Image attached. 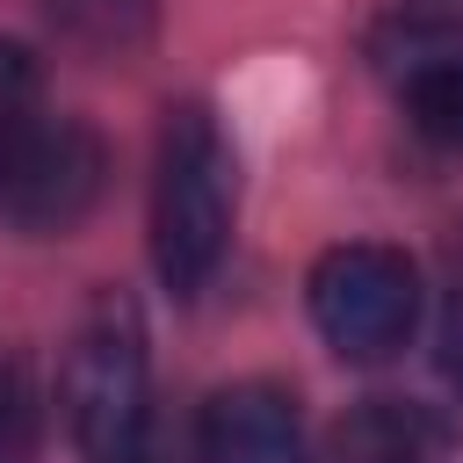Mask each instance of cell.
Returning a JSON list of instances; mask_svg holds the SVG:
<instances>
[{"label":"cell","instance_id":"1","mask_svg":"<svg viewBox=\"0 0 463 463\" xmlns=\"http://www.w3.org/2000/svg\"><path fill=\"white\" fill-rule=\"evenodd\" d=\"M58 405H65L72 441L94 463H145V441H152V369H145V318H137L130 297L101 289L87 304V318L72 326V347H65Z\"/></svg>","mask_w":463,"mask_h":463},{"label":"cell","instance_id":"2","mask_svg":"<svg viewBox=\"0 0 463 463\" xmlns=\"http://www.w3.org/2000/svg\"><path fill=\"white\" fill-rule=\"evenodd\" d=\"M232 239V145L210 109H174L152 181V260L174 297H195Z\"/></svg>","mask_w":463,"mask_h":463},{"label":"cell","instance_id":"3","mask_svg":"<svg viewBox=\"0 0 463 463\" xmlns=\"http://www.w3.org/2000/svg\"><path fill=\"white\" fill-rule=\"evenodd\" d=\"M311 318L326 333L333 354L347 362H383L412 340V318H420V275L398 246H376V239H354V246H333L318 268H311Z\"/></svg>","mask_w":463,"mask_h":463},{"label":"cell","instance_id":"4","mask_svg":"<svg viewBox=\"0 0 463 463\" xmlns=\"http://www.w3.org/2000/svg\"><path fill=\"white\" fill-rule=\"evenodd\" d=\"M101 181H109V145L94 137V123L80 116L29 123L22 145L0 159V217L29 239L72 232L101 203Z\"/></svg>","mask_w":463,"mask_h":463},{"label":"cell","instance_id":"5","mask_svg":"<svg viewBox=\"0 0 463 463\" xmlns=\"http://www.w3.org/2000/svg\"><path fill=\"white\" fill-rule=\"evenodd\" d=\"M203 463H304V420L282 383H224L195 420Z\"/></svg>","mask_w":463,"mask_h":463},{"label":"cell","instance_id":"6","mask_svg":"<svg viewBox=\"0 0 463 463\" xmlns=\"http://www.w3.org/2000/svg\"><path fill=\"white\" fill-rule=\"evenodd\" d=\"M43 14L80 58H130L159 29V0H43Z\"/></svg>","mask_w":463,"mask_h":463},{"label":"cell","instance_id":"7","mask_svg":"<svg viewBox=\"0 0 463 463\" xmlns=\"http://www.w3.org/2000/svg\"><path fill=\"white\" fill-rule=\"evenodd\" d=\"M434 427L412 405H362L333 434V463H434Z\"/></svg>","mask_w":463,"mask_h":463},{"label":"cell","instance_id":"8","mask_svg":"<svg viewBox=\"0 0 463 463\" xmlns=\"http://www.w3.org/2000/svg\"><path fill=\"white\" fill-rule=\"evenodd\" d=\"M405 116H412L420 137L463 152V51H434L427 65H412V80H405Z\"/></svg>","mask_w":463,"mask_h":463},{"label":"cell","instance_id":"9","mask_svg":"<svg viewBox=\"0 0 463 463\" xmlns=\"http://www.w3.org/2000/svg\"><path fill=\"white\" fill-rule=\"evenodd\" d=\"M36 434H43L36 376L14 354H0V463H36Z\"/></svg>","mask_w":463,"mask_h":463},{"label":"cell","instance_id":"10","mask_svg":"<svg viewBox=\"0 0 463 463\" xmlns=\"http://www.w3.org/2000/svg\"><path fill=\"white\" fill-rule=\"evenodd\" d=\"M29 123H36V58L22 43H0V159L22 145Z\"/></svg>","mask_w":463,"mask_h":463},{"label":"cell","instance_id":"11","mask_svg":"<svg viewBox=\"0 0 463 463\" xmlns=\"http://www.w3.org/2000/svg\"><path fill=\"white\" fill-rule=\"evenodd\" d=\"M441 376L463 391V297H456L449 318H441Z\"/></svg>","mask_w":463,"mask_h":463}]
</instances>
